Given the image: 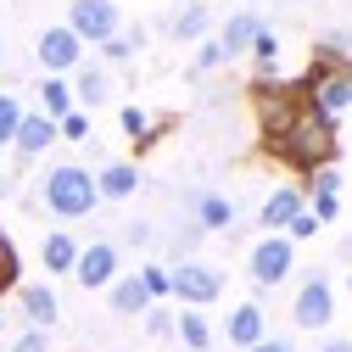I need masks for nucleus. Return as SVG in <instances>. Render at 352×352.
<instances>
[{
    "instance_id": "32",
    "label": "nucleus",
    "mask_w": 352,
    "mask_h": 352,
    "mask_svg": "<svg viewBox=\"0 0 352 352\" xmlns=\"http://www.w3.org/2000/svg\"><path fill=\"white\" fill-rule=\"evenodd\" d=\"M17 118H23L17 96H6V90H0V151L12 146V135H17Z\"/></svg>"
},
{
    "instance_id": "13",
    "label": "nucleus",
    "mask_w": 352,
    "mask_h": 352,
    "mask_svg": "<svg viewBox=\"0 0 352 352\" xmlns=\"http://www.w3.org/2000/svg\"><path fill=\"white\" fill-rule=\"evenodd\" d=\"M263 336H269V314H263V302H241V307H230V319H224V341H230V352H246V346H257Z\"/></svg>"
},
{
    "instance_id": "28",
    "label": "nucleus",
    "mask_w": 352,
    "mask_h": 352,
    "mask_svg": "<svg viewBox=\"0 0 352 352\" xmlns=\"http://www.w3.org/2000/svg\"><path fill=\"white\" fill-rule=\"evenodd\" d=\"M230 56H224V45H218V34H207V39H196V62H190V73L201 78V73H218Z\"/></svg>"
},
{
    "instance_id": "8",
    "label": "nucleus",
    "mask_w": 352,
    "mask_h": 352,
    "mask_svg": "<svg viewBox=\"0 0 352 352\" xmlns=\"http://www.w3.org/2000/svg\"><path fill=\"white\" fill-rule=\"evenodd\" d=\"M67 28L84 39V45H107V39L123 28V12H118V0H73L67 6Z\"/></svg>"
},
{
    "instance_id": "3",
    "label": "nucleus",
    "mask_w": 352,
    "mask_h": 352,
    "mask_svg": "<svg viewBox=\"0 0 352 352\" xmlns=\"http://www.w3.org/2000/svg\"><path fill=\"white\" fill-rule=\"evenodd\" d=\"M302 96H307V107H314L319 118L336 123V118L352 107V62L319 45V51H314V67H307V78H302Z\"/></svg>"
},
{
    "instance_id": "27",
    "label": "nucleus",
    "mask_w": 352,
    "mask_h": 352,
    "mask_svg": "<svg viewBox=\"0 0 352 352\" xmlns=\"http://www.w3.org/2000/svg\"><path fill=\"white\" fill-rule=\"evenodd\" d=\"M140 45H146V28H135V23H123V28H118V34L107 39V45H101V51H107V62H129V56H135Z\"/></svg>"
},
{
    "instance_id": "20",
    "label": "nucleus",
    "mask_w": 352,
    "mask_h": 352,
    "mask_svg": "<svg viewBox=\"0 0 352 352\" xmlns=\"http://www.w3.org/2000/svg\"><path fill=\"white\" fill-rule=\"evenodd\" d=\"M96 190H101V201H129V196L140 190V168L135 162H101Z\"/></svg>"
},
{
    "instance_id": "33",
    "label": "nucleus",
    "mask_w": 352,
    "mask_h": 352,
    "mask_svg": "<svg viewBox=\"0 0 352 352\" xmlns=\"http://www.w3.org/2000/svg\"><path fill=\"white\" fill-rule=\"evenodd\" d=\"M274 51H280V39L269 34V23H263V28H257V39H252V56H257V67H263V73H274Z\"/></svg>"
},
{
    "instance_id": "18",
    "label": "nucleus",
    "mask_w": 352,
    "mask_h": 352,
    "mask_svg": "<svg viewBox=\"0 0 352 352\" xmlns=\"http://www.w3.org/2000/svg\"><path fill=\"white\" fill-rule=\"evenodd\" d=\"M73 101L78 107H107L112 101V73L96 67V62H78L73 67Z\"/></svg>"
},
{
    "instance_id": "10",
    "label": "nucleus",
    "mask_w": 352,
    "mask_h": 352,
    "mask_svg": "<svg viewBox=\"0 0 352 352\" xmlns=\"http://www.w3.org/2000/svg\"><path fill=\"white\" fill-rule=\"evenodd\" d=\"M73 280H78L84 291H107V285L118 280V246H112V241H90V246H78Z\"/></svg>"
},
{
    "instance_id": "36",
    "label": "nucleus",
    "mask_w": 352,
    "mask_h": 352,
    "mask_svg": "<svg viewBox=\"0 0 352 352\" xmlns=\"http://www.w3.org/2000/svg\"><path fill=\"white\" fill-rule=\"evenodd\" d=\"M246 352H296V346H291L285 336H263V341H257V346H246Z\"/></svg>"
},
{
    "instance_id": "21",
    "label": "nucleus",
    "mask_w": 352,
    "mask_h": 352,
    "mask_svg": "<svg viewBox=\"0 0 352 352\" xmlns=\"http://www.w3.org/2000/svg\"><path fill=\"white\" fill-rule=\"evenodd\" d=\"M78 246L84 241H73V230H51L45 241H39V263H45V274H73Z\"/></svg>"
},
{
    "instance_id": "35",
    "label": "nucleus",
    "mask_w": 352,
    "mask_h": 352,
    "mask_svg": "<svg viewBox=\"0 0 352 352\" xmlns=\"http://www.w3.org/2000/svg\"><path fill=\"white\" fill-rule=\"evenodd\" d=\"M319 230H324V224H319V218H314V212H307V207H302V212L291 218V224H285V235H291V241H314Z\"/></svg>"
},
{
    "instance_id": "26",
    "label": "nucleus",
    "mask_w": 352,
    "mask_h": 352,
    "mask_svg": "<svg viewBox=\"0 0 352 352\" xmlns=\"http://www.w3.org/2000/svg\"><path fill=\"white\" fill-rule=\"evenodd\" d=\"M23 285V257H17V246H12V235L0 230V296H12Z\"/></svg>"
},
{
    "instance_id": "14",
    "label": "nucleus",
    "mask_w": 352,
    "mask_h": 352,
    "mask_svg": "<svg viewBox=\"0 0 352 352\" xmlns=\"http://www.w3.org/2000/svg\"><path fill=\"white\" fill-rule=\"evenodd\" d=\"M17 302H23V324L56 330V319H62V302H56V291H51L45 280H28V285H17Z\"/></svg>"
},
{
    "instance_id": "15",
    "label": "nucleus",
    "mask_w": 352,
    "mask_h": 352,
    "mask_svg": "<svg viewBox=\"0 0 352 352\" xmlns=\"http://www.w3.org/2000/svg\"><path fill=\"white\" fill-rule=\"evenodd\" d=\"M107 307H112L118 319H140L146 307H151V291H146L140 269H135V274H118V280L107 285Z\"/></svg>"
},
{
    "instance_id": "4",
    "label": "nucleus",
    "mask_w": 352,
    "mask_h": 352,
    "mask_svg": "<svg viewBox=\"0 0 352 352\" xmlns=\"http://www.w3.org/2000/svg\"><path fill=\"white\" fill-rule=\"evenodd\" d=\"M252 112H257L263 140H274V135H285V129L307 112V96H302V84H285V78H269V73H263V78L252 84Z\"/></svg>"
},
{
    "instance_id": "7",
    "label": "nucleus",
    "mask_w": 352,
    "mask_h": 352,
    "mask_svg": "<svg viewBox=\"0 0 352 352\" xmlns=\"http://www.w3.org/2000/svg\"><path fill=\"white\" fill-rule=\"evenodd\" d=\"M330 319H336V285H330V274H307L296 285V296H291V324L296 330H330Z\"/></svg>"
},
{
    "instance_id": "40",
    "label": "nucleus",
    "mask_w": 352,
    "mask_h": 352,
    "mask_svg": "<svg viewBox=\"0 0 352 352\" xmlns=\"http://www.w3.org/2000/svg\"><path fill=\"white\" fill-rule=\"evenodd\" d=\"M0 67H6V45H0Z\"/></svg>"
},
{
    "instance_id": "17",
    "label": "nucleus",
    "mask_w": 352,
    "mask_h": 352,
    "mask_svg": "<svg viewBox=\"0 0 352 352\" xmlns=\"http://www.w3.org/2000/svg\"><path fill=\"white\" fill-rule=\"evenodd\" d=\"M302 207H307V190H302V185H280V190H269V201L257 207V224H263V230H285Z\"/></svg>"
},
{
    "instance_id": "19",
    "label": "nucleus",
    "mask_w": 352,
    "mask_h": 352,
    "mask_svg": "<svg viewBox=\"0 0 352 352\" xmlns=\"http://www.w3.org/2000/svg\"><path fill=\"white\" fill-rule=\"evenodd\" d=\"M207 28H212L207 0H185V6L168 17V39H173V45H196V39H207Z\"/></svg>"
},
{
    "instance_id": "5",
    "label": "nucleus",
    "mask_w": 352,
    "mask_h": 352,
    "mask_svg": "<svg viewBox=\"0 0 352 352\" xmlns=\"http://www.w3.org/2000/svg\"><path fill=\"white\" fill-rule=\"evenodd\" d=\"M291 263H296V241L285 230H269L263 241H252V252H246V280L257 291H274V285L291 280Z\"/></svg>"
},
{
    "instance_id": "29",
    "label": "nucleus",
    "mask_w": 352,
    "mask_h": 352,
    "mask_svg": "<svg viewBox=\"0 0 352 352\" xmlns=\"http://www.w3.org/2000/svg\"><path fill=\"white\" fill-rule=\"evenodd\" d=\"M140 319H146V336H151V341H173V324H179V314H173V307L151 302V307H146Z\"/></svg>"
},
{
    "instance_id": "11",
    "label": "nucleus",
    "mask_w": 352,
    "mask_h": 352,
    "mask_svg": "<svg viewBox=\"0 0 352 352\" xmlns=\"http://www.w3.org/2000/svg\"><path fill=\"white\" fill-rule=\"evenodd\" d=\"M307 212L319 218V224H336L341 218V168L330 162V168H319V173H307Z\"/></svg>"
},
{
    "instance_id": "12",
    "label": "nucleus",
    "mask_w": 352,
    "mask_h": 352,
    "mask_svg": "<svg viewBox=\"0 0 352 352\" xmlns=\"http://www.w3.org/2000/svg\"><path fill=\"white\" fill-rule=\"evenodd\" d=\"M56 140H62V135H56V118H45V112H23V118H17V135H12V151H17L23 162H34V157H45Z\"/></svg>"
},
{
    "instance_id": "6",
    "label": "nucleus",
    "mask_w": 352,
    "mask_h": 352,
    "mask_svg": "<svg viewBox=\"0 0 352 352\" xmlns=\"http://www.w3.org/2000/svg\"><path fill=\"white\" fill-rule=\"evenodd\" d=\"M168 274H173V296H179L185 307H212L218 296H224V269H218V263L179 257Z\"/></svg>"
},
{
    "instance_id": "2",
    "label": "nucleus",
    "mask_w": 352,
    "mask_h": 352,
    "mask_svg": "<svg viewBox=\"0 0 352 352\" xmlns=\"http://www.w3.org/2000/svg\"><path fill=\"white\" fill-rule=\"evenodd\" d=\"M39 207L62 224H78V218H90L101 207V190H96V173L84 162H56L45 179H39Z\"/></svg>"
},
{
    "instance_id": "42",
    "label": "nucleus",
    "mask_w": 352,
    "mask_h": 352,
    "mask_svg": "<svg viewBox=\"0 0 352 352\" xmlns=\"http://www.w3.org/2000/svg\"><path fill=\"white\" fill-rule=\"evenodd\" d=\"M291 6H302V0H291Z\"/></svg>"
},
{
    "instance_id": "9",
    "label": "nucleus",
    "mask_w": 352,
    "mask_h": 352,
    "mask_svg": "<svg viewBox=\"0 0 352 352\" xmlns=\"http://www.w3.org/2000/svg\"><path fill=\"white\" fill-rule=\"evenodd\" d=\"M34 56H39V67H45V73H62V78H67V73L84 62V39H78L67 23H51V28H39Z\"/></svg>"
},
{
    "instance_id": "22",
    "label": "nucleus",
    "mask_w": 352,
    "mask_h": 352,
    "mask_svg": "<svg viewBox=\"0 0 352 352\" xmlns=\"http://www.w3.org/2000/svg\"><path fill=\"white\" fill-rule=\"evenodd\" d=\"M257 28H263V17H257V12H235V17L224 23V28H218V45H224V56H230V62L252 51V39H257Z\"/></svg>"
},
{
    "instance_id": "16",
    "label": "nucleus",
    "mask_w": 352,
    "mask_h": 352,
    "mask_svg": "<svg viewBox=\"0 0 352 352\" xmlns=\"http://www.w3.org/2000/svg\"><path fill=\"white\" fill-rule=\"evenodd\" d=\"M190 224L207 230V235L230 230V224H235V201H230L224 190H201V196H190Z\"/></svg>"
},
{
    "instance_id": "39",
    "label": "nucleus",
    "mask_w": 352,
    "mask_h": 352,
    "mask_svg": "<svg viewBox=\"0 0 352 352\" xmlns=\"http://www.w3.org/2000/svg\"><path fill=\"white\" fill-rule=\"evenodd\" d=\"M0 336H6V314H0Z\"/></svg>"
},
{
    "instance_id": "30",
    "label": "nucleus",
    "mask_w": 352,
    "mask_h": 352,
    "mask_svg": "<svg viewBox=\"0 0 352 352\" xmlns=\"http://www.w3.org/2000/svg\"><path fill=\"white\" fill-rule=\"evenodd\" d=\"M140 280H146L151 302H168V296H173V274L162 269V263H146V269H140Z\"/></svg>"
},
{
    "instance_id": "41",
    "label": "nucleus",
    "mask_w": 352,
    "mask_h": 352,
    "mask_svg": "<svg viewBox=\"0 0 352 352\" xmlns=\"http://www.w3.org/2000/svg\"><path fill=\"white\" fill-rule=\"evenodd\" d=\"M346 296H352V274H346Z\"/></svg>"
},
{
    "instance_id": "1",
    "label": "nucleus",
    "mask_w": 352,
    "mask_h": 352,
    "mask_svg": "<svg viewBox=\"0 0 352 352\" xmlns=\"http://www.w3.org/2000/svg\"><path fill=\"white\" fill-rule=\"evenodd\" d=\"M263 151H269L274 162H285V168H296L302 179H307V173H319V168H330V162L341 157V135H336L330 118H319L314 107H307V112L285 129V135L263 140Z\"/></svg>"
},
{
    "instance_id": "34",
    "label": "nucleus",
    "mask_w": 352,
    "mask_h": 352,
    "mask_svg": "<svg viewBox=\"0 0 352 352\" xmlns=\"http://www.w3.org/2000/svg\"><path fill=\"white\" fill-rule=\"evenodd\" d=\"M12 352H51V330L23 324V336H12Z\"/></svg>"
},
{
    "instance_id": "38",
    "label": "nucleus",
    "mask_w": 352,
    "mask_h": 352,
    "mask_svg": "<svg viewBox=\"0 0 352 352\" xmlns=\"http://www.w3.org/2000/svg\"><path fill=\"white\" fill-rule=\"evenodd\" d=\"M6 196H12V173L0 168V201H6Z\"/></svg>"
},
{
    "instance_id": "24",
    "label": "nucleus",
    "mask_w": 352,
    "mask_h": 352,
    "mask_svg": "<svg viewBox=\"0 0 352 352\" xmlns=\"http://www.w3.org/2000/svg\"><path fill=\"white\" fill-rule=\"evenodd\" d=\"M34 96H39V112H45V118H67V112H73V84H67L62 73H45Z\"/></svg>"
},
{
    "instance_id": "25",
    "label": "nucleus",
    "mask_w": 352,
    "mask_h": 352,
    "mask_svg": "<svg viewBox=\"0 0 352 352\" xmlns=\"http://www.w3.org/2000/svg\"><path fill=\"white\" fill-rule=\"evenodd\" d=\"M118 129H123V135L135 140L140 151L157 146V129H151V112H146V107H118Z\"/></svg>"
},
{
    "instance_id": "31",
    "label": "nucleus",
    "mask_w": 352,
    "mask_h": 352,
    "mask_svg": "<svg viewBox=\"0 0 352 352\" xmlns=\"http://www.w3.org/2000/svg\"><path fill=\"white\" fill-rule=\"evenodd\" d=\"M56 135H62L67 146H84V140H90V118H84V112L73 107L67 118H56Z\"/></svg>"
},
{
    "instance_id": "37",
    "label": "nucleus",
    "mask_w": 352,
    "mask_h": 352,
    "mask_svg": "<svg viewBox=\"0 0 352 352\" xmlns=\"http://www.w3.org/2000/svg\"><path fill=\"white\" fill-rule=\"evenodd\" d=\"M319 352H352V341H341V336H336V341H324Z\"/></svg>"
},
{
    "instance_id": "23",
    "label": "nucleus",
    "mask_w": 352,
    "mask_h": 352,
    "mask_svg": "<svg viewBox=\"0 0 352 352\" xmlns=\"http://www.w3.org/2000/svg\"><path fill=\"white\" fill-rule=\"evenodd\" d=\"M173 341L190 346V352H212V324H207L201 307H185V314H179V324H173Z\"/></svg>"
}]
</instances>
